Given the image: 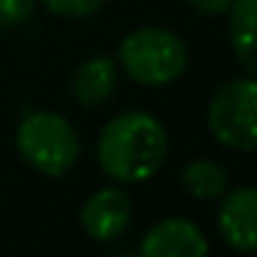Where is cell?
Masks as SVG:
<instances>
[{
	"label": "cell",
	"mask_w": 257,
	"mask_h": 257,
	"mask_svg": "<svg viewBox=\"0 0 257 257\" xmlns=\"http://www.w3.org/2000/svg\"><path fill=\"white\" fill-rule=\"evenodd\" d=\"M229 14V42L249 72L257 69L254 61V14H257V0H232L227 9Z\"/></svg>",
	"instance_id": "cell-9"
},
{
	"label": "cell",
	"mask_w": 257,
	"mask_h": 257,
	"mask_svg": "<svg viewBox=\"0 0 257 257\" xmlns=\"http://www.w3.org/2000/svg\"><path fill=\"white\" fill-rule=\"evenodd\" d=\"M133 218V202L122 188H100L86 199L80 224L94 240H116Z\"/></svg>",
	"instance_id": "cell-5"
},
{
	"label": "cell",
	"mask_w": 257,
	"mask_h": 257,
	"mask_svg": "<svg viewBox=\"0 0 257 257\" xmlns=\"http://www.w3.org/2000/svg\"><path fill=\"white\" fill-rule=\"evenodd\" d=\"M169 136L155 116L127 111L113 116L97 141V158L105 174L122 183H144L163 166Z\"/></svg>",
	"instance_id": "cell-1"
},
{
	"label": "cell",
	"mask_w": 257,
	"mask_h": 257,
	"mask_svg": "<svg viewBox=\"0 0 257 257\" xmlns=\"http://www.w3.org/2000/svg\"><path fill=\"white\" fill-rule=\"evenodd\" d=\"M218 229L224 240L238 251H251L257 243V194L243 185L224 196L218 210Z\"/></svg>",
	"instance_id": "cell-7"
},
{
	"label": "cell",
	"mask_w": 257,
	"mask_h": 257,
	"mask_svg": "<svg viewBox=\"0 0 257 257\" xmlns=\"http://www.w3.org/2000/svg\"><path fill=\"white\" fill-rule=\"evenodd\" d=\"M36 0H0V28H14L25 23L34 12Z\"/></svg>",
	"instance_id": "cell-12"
},
{
	"label": "cell",
	"mask_w": 257,
	"mask_h": 257,
	"mask_svg": "<svg viewBox=\"0 0 257 257\" xmlns=\"http://www.w3.org/2000/svg\"><path fill=\"white\" fill-rule=\"evenodd\" d=\"M42 3L58 17H91L102 9L105 0H42Z\"/></svg>",
	"instance_id": "cell-11"
},
{
	"label": "cell",
	"mask_w": 257,
	"mask_h": 257,
	"mask_svg": "<svg viewBox=\"0 0 257 257\" xmlns=\"http://www.w3.org/2000/svg\"><path fill=\"white\" fill-rule=\"evenodd\" d=\"M207 127L229 150L251 152L257 144V86L251 78L229 80L207 108Z\"/></svg>",
	"instance_id": "cell-4"
},
{
	"label": "cell",
	"mask_w": 257,
	"mask_h": 257,
	"mask_svg": "<svg viewBox=\"0 0 257 257\" xmlns=\"http://www.w3.org/2000/svg\"><path fill=\"white\" fill-rule=\"evenodd\" d=\"M17 147L28 166L47 177H61L80 155L75 127L53 111H31L17 127Z\"/></svg>",
	"instance_id": "cell-2"
},
{
	"label": "cell",
	"mask_w": 257,
	"mask_h": 257,
	"mask_svg": "<svg viewBox=\"0 0 257 257\" xmlns=\"http://www.w3.org/2000/svg\"><path fill=\"white\" fill-rule=\"evenodd\" d=\"M124 72L141 86H169L185 72L188 50L166 28H139L119 45Z\"/></svg>",
	"instance_id": "cell-3"
},
{
	"label": "cell",
	"mask_w": 257,
	"mask_h": 257,
	"mask_svg": "<svg viewBox=\"0 0 257 257\" xmlns=\"http://www.w3.org/2000/svg\"><path fill=\"white\" fill-rule=\"evenodd\" d=\"M119 83V72L113 58L108 56H94L75 72L72 78V94L80 105H102L105 100H111Z\"/></svg>",
	"instance_id": "cell-8"
},
{
	"label": "cell",
	"mask_w": 257,
	"mask_h": 257,
	"mask_svg": "<svg viewBox=\"0 0 257 257\" xmlns=\"http://www.w3.org/2000/svg\"><path fill=\"white\" fill-rule=\"evenodd\" d=\"M139 251L144 257H202L207 240L188 218H163L144 235Z\"/></svg>",
	"instance_id": "cell-6"
},
{
	"label": "cell",
	"mask_w": 257,
	"mask_h": 257,
	"mask_svg": "<svg viewBox=\"0 0 257 257\" xmlns=\"http://www.w3.org/2000/svg\"><path fill=\"white\" fill-rule=\"evenodd\" d=\"M183 185L196 199H218L229 185V172L218 161L199 158L183 169Z\"/></svg>",
	"instance_id": "cell-10"
},
{
	"label": "cell",
	"mask_w": 257,
	"mask_h": 257,
	"mask_svg": "<svg viewBox=\"0 0 257 257\" xmlns=\"http://www.w3.org/2000/svg\"><path fill=\"white\" fill-rule=\"evenodd\" d=\"M188 3L205 17H218V14H227L232 0H188Z\"/></svg>",
	"instance_id": "cell-13"
}]
</instances>
